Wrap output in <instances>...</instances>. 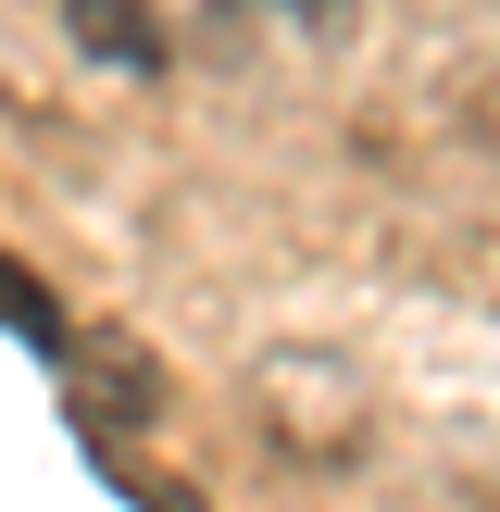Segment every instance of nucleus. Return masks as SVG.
Instances as JSON below:
<instances>
[{
	"label": "nucleus",
	"instance_id": "nucleus-1",
	"mask_svg": "<svg viewBox=\"0 0 500 512\" xmlns=\"http://www.w3.org/2000/svg\"><path fill=\"white\" fill-rule=\"evenodd\" d=\"M250 400H263L300 450H350V438H363V375L325 363V350H275V363L250 375Z\"/></svg>",
	"mask_w": 500,
	"mask_h": 512
},
{
	"label": "nucleus",
	"instance_id": "nucleus-2",
	"mask_svg": "<svg viewBox=\"0 0 500 512\" xmlns=\"http://www.w3.org/2000/svg\"><path fill=\"white\" fill-rule=\"evenodd\" d=\"M75 350V413L100 425V438H125V425L163 413V363H150L138 338H63Z\"/></svg>",
	"mask_w": 500,
	"mask_h": 512
},
{
	"label": "nucleus",
	"instance_id": "nucleus-3",
	"mask_svg": "<svg viewBox=\"0 0 500 512\" xmlns=\"http://www.w3.org/2000/svg\"><path fill=\"white\" fill-rule=\"evenodd\" d=\"M63 38L88 50V63H113V75L163 63V13H150V0H63Z\"/></svg>",
	"mask_w": 500,
	"mask_h": 512
},
{
	"label": "nucleus",
	"instance_id": "nucleus-4",
	"mask_svg": "<svg viewBox=\"0 0 500 512\" xmlns=\"http://www.w3.org/2000/svg\"><path fill=\"white\" fill-rule=\"evenodd\" d=\"M0 325H13V338H38V350H63V338H75V325L50 313L38 288H25V263H0Z\"/></svg>",
	"mask_w": 500,
	"mask_h": 512
},
{
	"label": "nucleus",
	"instance_id": "nucleus-5",
	"mask_svg": "<svg viewBox=\"0 0 500 512\" xmlns=\"http://www.w3.org/2000/svg\"><path fill=\"white\" fill-rule=\"evenodd\" d=\"M125 488H138V512H200L188 488H163V475H125Z\"/></svg>",
	"mask_w": 500,
	"mask_h": 512
}]
</instances>
